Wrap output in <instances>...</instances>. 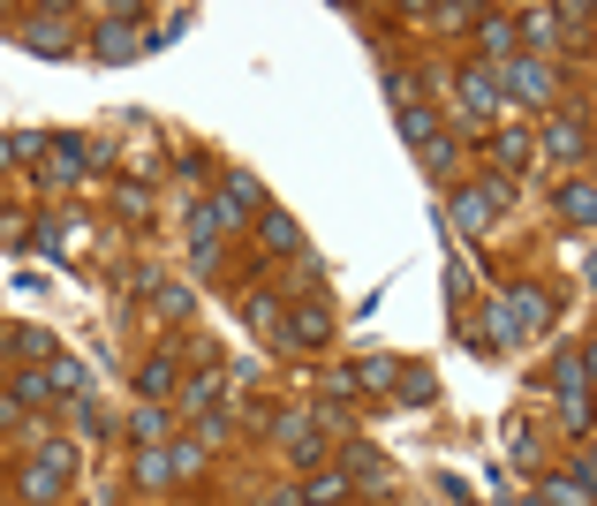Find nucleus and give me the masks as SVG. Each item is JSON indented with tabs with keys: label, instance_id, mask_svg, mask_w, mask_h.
<instances>
[{
	"label": "nucleus",
	"instance_id": "nucleus-1",
	"mask_svg": "<svg viewBox=\"0 0 597 506\" xmlns=\"http://www.w3.org/2000/svg\"><path fill=\"white\" fill-rule=\"evenodd\" d=\"M507 205H514V182H492V174H484L470 189H454V227H462V235H492V219Z\"/></svg>",
	"mask_w": 597,
	"mask_h": 506
},
{
	"label": "nucleus",
	"instance_id": "nucleus-2",
	"mask_svg": "<svg viewBox=\"0 0 597 506\" xmlns=\"http://www.w3.org/2000/svg\"><path fill=\"white\" fill-rule=\"evenodd\" d=\"M500 318H507V333H545L553 326V288H537V280H507L500 288Z\"/></svg>",
	"mask_w": 597,
	"mask_h": 506
},
{
	"label": "nucleus",
	"instance_id": "nucleus-3",
	"mask_svg": "<svg viewBox=\"0 0 597 506\" xmlns=\"http://www.w3.org/2000/svg\"><path fill=\"white\" fill-rule=\"evenodd\" d=\"M500 91H514L522 106H545V114H553V106H559V69H553V61H529V53H514L507 69H500Z\"/></svg>",
	"mask_w": 597,
	"mask_h": 506
},
{
	"label": "nucleus",
	"instance_id": "nucleus-4",
	"mask_svg": "<svg viewBox=\"0 0 597 506\" xmlns=\"http://www.w3.org/2000/svg\"><path fill=\"white\" fill-rule=\"evenodd\" d=\"M16 39L31 45V53H45V61H61V53H76V31H69V16L61 8H45V16H31Z\"/></svg>",
	"mask_w": 597,
	"mask_h": 506
},
{
	"label": "nucleus",
	"instance_id": "nucleus-5",
	"mask_svg": "<svg viewBox=\"0 0 597 506\" xmlns=\"http://www.w3.org/2000/svg\"><path fill=\"white\" fill-rule=\"evenodd\" d=\"M454 91H462V106H470L476 122H484V114H500V99H507V91H500V69H492V61H470V69L454 76Z\"/></svg>",
	"mask_w": 597,
	"mask_h": 506
},
{
	"label": "nucleus",
	"instance_id": "nucleus-6",
	"mask_svg": "<svg viewBox=\"0 0 597 506\" xmlns=\"http://www.w3.org/2000/svg\"><path fill=\"white\" fill-rule=\"evenodd\" d=\"M590 476H597V462H590V454H575V462L545 484V499H537V506H590Z\"/></svg>",
	"mask_w": 597,
	"mask_h": 506
},
{
	"label": "nucleus",
	"instance_id": "nucleus-7",
	"mask_svg": "<svg viewBox=\"0 0 597 506\" xmlns=\"http://www.w3.org/2000/svg\"><path fill=\"white\" fill-rule=\"evenodd\" d=\"M537 152H545V159H559V167H575V159L590 152V128L575 122V114H553V122H545V144H537Z\"/></svg>",
	"mask_w": 597,
	"mask_h": 506
},
{
	"label": "nucleus",
	"instance_id": "nucleus-8",
	"mask_svg": "<svg viewBox=\"0 0 597 506\" xmlns=\"http://www.w3.org/2000/svg\"><path fill=\"white\" fill-rule=\"evenodd\" d=\"M280 340H288V348H326V340H333V318H326L318 302H302V310L280 318Z\"/></svg>",
	"mask_w": 597,
	"mask_h": 506
},
{
	"label": "nucleus",
	"instance_id": "nucleus-9",
	"mask_svg": "<svg viewBox=\"0 0 597 506\" xmlns=\"http://www.w3.org/2000/svg\"><path fill=\"white\" fill-rule=\"evenodd\" d=\"M136 16H122V8H114V16H106V23H99V39H91V53H99V61H114V69H122L128 53H136Z\"/></svg>",
	"mask_w": 597,
	"mask_h": 506
},
{
	"label": "nucleus",
	"instance_id": "nucleus-10",
	"mask_svg": "<svg viewBox=\"0 0 597 506\" xmlns=\"http://www.w3.org/2000/svg\"><path fill=\"white\" fill-rule=\"evenodd\" d=\"M553 385H559V401H583V393H590V340H567V348H559Z\"/></svg>",
	"mask_w": 597,
	"mask_h": 506
},
{
	"label": "nucleus",
	"instance_id": "nucleus-11",
	"mask_svg": "<svg viewBox=\"0 0 597 506\" xmlns=\"http://www.w3.org/2000/svg\"><path fill=\"white\" fill-rule=\"evenodd\" d=\"M219 211H227V227H243V219L265 211V189H257L250 174H227V182H219Z\"/></svg>",
	"mask_w": 597,
	"mask_h": 506
},
{
	"label": "nucleus",
	"instance_id": "nucleus-12",
	"mask_svg": "<svg viewBox=\"0 0 597 506\" xmlns=\"http://www.w3.org/2000/svg\"><path fill=\"white\" fill-rule=\"evenodd\" d=\"M16 484H23V499H31V506H61V499H69V476L45 468V462H23V468H16Z\"/></svg>",
	"mask_w": 597,
	"mask_h": 506
},
{
	"label": "nucleus",
	"instance_id": "nucleus-13",
	"mask_svg": "<svg viewBox=\"0 0 597 506\" xmlns=\"http://www.w3.org/2000/svg\"><path fill=\"white\" fill-rule=\"evenodd\" d=\"M476 39H484V53H492V69H507V61H514V16L476 8Z\"/></svg>",
	"mask_w": 597,
	"mask_h": 506
},
{
	"label": "nucleus",
	"instance_id": "nucleus-14",
	"mask_svg": "<svg viewBox=\"0 0 597 506\" xmlns=\"http://www.w3.org/2000/svg\"><path fill=\"white\" fill-rule=\"evenodd\" d=\"M553 211H559V219H567V227H590V219H597V189H590V174H575V182H559Z\"/></svg>",
	"mask_w": 597,
	"mask_h": 506
},
{
	"label": "nucleus",
	"instance_id": "nucleus-15",
	"mask_svg": "<svg viewBox=\"0 0 597 506\" xmlns=\"http://www.w3.org/2000/svg\"><path fill=\"white\" fill-rule=\"evenodd\" d=\"M257 242H265L272 257H296L302 250V227L288 219V211H257Z\"/></svg>",
	"mask_w": 597,
	"mask_h": 506
},
{
	"label": "nucleus",
	"instance_id": "nucleus-16",
	"mask_svg": "<svg viewBox=\"0 0 597 506\" xmlns=\"http://www.w3.org/2000/svg\"><path fill=\"white\" fill-rule=\"evenodd\" d=\"M280 438H288V454H296L302 468H318V462H326V431H318V423L288 416V423H280Z\"/></svg>",
	"mask_w": 597,
	"mask_h": 506
},
{
	"label": "nucleus",
	"instance_id": "nucleus-17",
	"mask_svg": "<svg viewBox=\"0 0 597 506\" xmlns=\"http://www.w3.org/2000/svg\"><path fill=\"white\" fill-rule=\"evenodd\" d=\"M174 379H182V371H174V355H152V363L136 371V393L159 409V401H174Z\"/></svg>",
	"mask_w": 597,
	"mask_h": 506
},
{
	"label": "nucleus",
	"instance_id": "nucleus-18",
	"mask_svg": "<svg viewBox=\"0 0 597 506\" xmlns=\"http://www.w3.org/2000/svg\"><path fill=\"white\" fill-rule=\"evenodd\" d=\"M45 385H53V401H84V363H76V355H53V363H45Z\"/></svg>",
	"mask_w": 597,
	"mask_h": 506
},
{
	"label": "nucleus",
	"instance_id": "nucleus-19",
	"mask_svg": "<svg viewBox=\"0 0 597 506\" xmlns=\"http://www.w3.org/2000/svg\"><path fill=\"white\" fill-rule=\"evenodd\" d=\"M492 159H500V167H507V174H522V167H529V159H537V136H529V128H500V144H492Z\"/></svg>",
	"mask_w": 597,
	"mask_h": 506
},
{
	"label": "nucleus",
	"instance_id": "nucleus-20",
	"mask_svg": "<svg viewBox=\"0 0 597 506\" xmlns=\"http://www.w3.org/2000/svg\"><path fill=\"white\" fill-rule=\"evenodd\" d=\"M45 152H53V159H45V182H76V174H84V144H76V136H53Z\"/></svg>",
	"mask_w": 597,
	"mask_h": 506
},
{
	"label": "nucleus",
	"instance_id": "nucleus-21",
	"mask_svg": "<svg viewBox=\"0 0 597 506\" xmlns=\"http://www.w3.org/2000/svg\"><path fill=\"white\" fill-rule=\"evenodd\" d=\"M8 401H16V409H53V385H45V371H16V379H8Z\"/></svg>",
	"mask_w": 597,
	"mask_h": 506
},
{
	"label": "nucleus",
	"instance_id": "nucleus-22",
	"mask_svg": "<svg viewBox=\"0 0 597 506\" xmlns=\"http://www.w3.org/2000/svg\"><path fill=\"white\" fill-rule=\"evenodd\" d=\"M280 318H288V310H280L272 296H257V288L243 296V326H257V333H272V340H280Z\"/></svg>",
	"mask_w": 597,
	"mask_h": 506
},
{
	"label": "nucleus",
	"instance_id": "nucleus-23",
	"mask_svg": "<svg viewBox=\"0 0 597 506\" xmlns=\"http://www.w3.org/2000/svg\"><path fill=\"white\" fill-rule=\"evenodd\" d=\"M401 393H393V401H409V409H431V401H439V379H431V371H409V363H401Z\"/></svg>",
	"mask_w": 597,
	"mask_h": 506
},
{
	"label": "nucleus",
	"instance_id": "nucleus-24",
	"mask_svg": "<svg viewBox=\"0 0 597 506\" xmlns=\"http://www.w3.org/2000/svg\"><path fill=\"white\" fill-rule=\"evenodd\" d=\"M393 379H401V363H393V355H363V363L348 371V385H393Z\"/></svg>",
	"mask_w": 597,
	"mask_h": 506
},
{
	"label": "nucleus",
	"instance_id": "nucleus-25",
	"mask_svg": "<svg viewBox=\"0 0 597 506\" xmlns=\"http://www.w3.org/2000/svg\"><path fill=\"white\" fill-rule=\"evenodd\" d=\"M348 484H385V462H371V446H348Z\"/></svg>",
	"mask_w": 597,
	"mask_h": 506
},
{
	"label": "nucleus",
	"instance_id": "nucleus-26",
	"mask_svg": "<svg viewBox=\"0 0 597 506\" xmlns=\"http://www.w3.org/2000/svg\"><path fill=\"white\" fill-rule=\"evenodd\" d=\"M393 114H401V136H409V144H416V152H424L431 136H439V122H431L424 106H393Z\"/></svg>",
	"mask_w": 597,
	"mask_h": 506
},
{
	"label": "nucleus",
	"instance_id": "nucleus-27",
	"mask_svg": "<svg viewBox=\"0 0 597 506\" xmlns=\"http://www.w3.org/2000/svg\"><path fill=\"white\" fill-rule=\"evenodd\" d=\"M144 446H167V409H136V423H128Z\"/></svg>",
	"mask_w": 597,
	"mask_h": 506
},
{
	"label": "nucleus",
	"instance_id": "nucleus-28",
	"mask_svg": "<svg viewBox=\"0 0 597 506\" xmlns=\"http://www.w3.org/2000/svg\"><path fill=\"white\" fill-rule=\"evenodd\" d=\"M39 462H45V468H61V476H76V446H69V438H45Z\"/></svg>",
	"mask_w": 597,
	"mask_h": 506
},
{
	"label": "nucleus",
	"instance_id": "nucleus-29",
	"mask_svg": "<svg viewBox=\"0 0 597 506\" xmlns=\"http://www.w3.org/2000/svg\"><path fill=\"white\" fill-rule=\"evenodd\" d=\"M567 409V431H575V446H590V401H559Z\"/></svg>",
	"mask_w": 597,
	"mask_h": 506
},
{
	"label": "nucleus",
	"instance_id": "nucleus-30",
	"mask_svg": "<svg viewBox=\"0 0 597 506\" xmlns=\"http://www.w3.org/2000/svg\"><path fill=\"white\" fill-rule=\"evenodd\" d=\"M39 152V136H0V167H16V159H31Z\"/></svg>",
	"mask_w": 597,
	"mask_h": 506
},
{
	"label": "nucleus",
	"instance_id": "nucleus-31",
	"mask_svg": "<svg viewBox=\"0 0 597 506\" xmlns=\"http://www.w3.org/2000/svg\"><path fill=\"white\" fill-rule=\"evenodd\" d=\"M16 348H23V355H45V363H53V333H39V326H23V333H16Z\"/></svg>",
	"mask_w": 597,
	"mask_h": 506
},
{
	"label": "nucleus",
	"instance_id": "nucleus-32",
	"mask_svg": "<svg viewBox=\"0 0 597 506\" xmlns=\"http://www.w3.org/2000/svg\"><path fill=\"white\" fill-rule=\"evenodd\" d=\"M424 167H431V174L454 167V144H446V136H431V144H424Z\"/></svg>",
	"mask_w": 597,
	"mask_h": 506
},
{
	"label": "nucleus",
	"instance_id": "nucleus-33",
	"mask_svg": "<svg viewBox=\"0 0 597 506\" xmlns=\"http://www.w3.org/2000/svg\"><path fill=\"white\" fill-rule=\"evenodd\" d=\"M16 423H23V409H16V401L0 393V431H16Z\"/></svg>",
	"mask_w": 597,
	"mask_h": 506
}]
</instances>
